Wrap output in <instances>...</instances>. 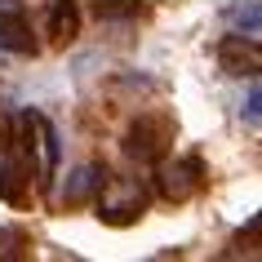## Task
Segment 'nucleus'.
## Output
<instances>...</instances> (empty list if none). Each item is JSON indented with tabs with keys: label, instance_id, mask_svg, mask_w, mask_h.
I'll return each instance as SVG.
<instances>
[{
	"label": "nucleus",
	"instance_id": "f257e3e1",
	"mask_svg": "<svg viewBox=\"0 0 262 262\" xmlns=\"http://www.w3.org/2000/svg\"><path fill=\"white\" fill-rule=\"evenodd\" d=\"M142 205H147V187L138 178H102V187H98V209L111 222L138 218Z\"/></svg>",
	"mask_w": 262,
	"mask_h": 262
},
{
	"label": "nucleus",
	"instance_id": "f03ea898",
	"mask_svg": "<svg viewBox=\"0 0 262 262\" xmlns=\"http://www.w3.org/2000/svg\"><path fill=\"white\" fill-rule=\"evenodd\" d=\"M0 49L36 54V36H31V18L23 9V0H0Z\"/></svg>",
	"mask_w": 262,
	"mask_h": 262
},
{
	"label": "nucleus",
	"instance_id": "7ed1b4c3",
	"mask_svg": "<svg viewBox=\"0 0 262 262\" xmlns=\"http://www.w3.org/2000/svg\"><path fill=\"white\" fill-rule=\"evenodd\" d=\"M218 58H222V71L227 76H258L262 71V45L249 40V36H227Z\"/></svg>",
	"mask_w": 262,
	"mask_h": 262
},
{
	"label": "nucleus",
	"instance_id": "20e7f679",
	"mask_svg": "<svg viewBox=\"0 0 262 262\" xmlns=\"http://www.w3.org/2000/svg\"><path fill=\"white\" fill-rule=\"evenodd\" d=\"M45 27H49V40L54 45H71L76 31H80V9H76V0H54Z\"/></svg>",
	"mask_w": 262,
	"mask_h": 262
},
{
	"label": "nucleus",
	"instance_id": "39448f33",
	"mask_svg": "<svg viewBox=\"0 0 262 262\" xmlns=\"http://www.w3.org/2000/svg\"><path fill=\"white\" fill-rule=\"evenodd\" d=\"M195 173H200L195 160H178V165H169L165 173H160V195H169V200H187V195L195 191Z\"/></svg>",
	"mask_w": 262,
	"mask_h": 262
},
{
	"label": "nucleus",
	"instance_id": "423d86ee",
	"mask_svg": "<svg viewBox=\"0 0 262 262\" xmlns=\"http://www.w3.org/2000/svg\"><path fill=\"white\" fill-rule=\"evenodd\" d=\"M165 151V142L156 134V120H142L129 129V156H138V160H156V156Z\"/></svg>",
	"mask_w": 262,
	"mask_h": 262
},
{
	"label": "nucleus",
	"instance_id": "0eeeda50",
	"mask_svg": "<svg viewBox=\"0 0 262 262\" xmlns=\"http://www.w3.org/2000/svg\"><path fill=\"white\" fill-rule=\"evenodd\" d=\"M227 23L240 31H262V0H240L227 9Z\"/></svg>",
	"mask_w": 262,
	"mask_h": 262
},
{
	"label": "nucleus",
	"instance_id": "6e6552de",
	"mask_svg": "<svg viewBox=\"0 0 262 262\" xmlns=\"http://www.w3.org/2000/svg\"><path fill=\"white\" fill-rule=\"evenodd\" d=\"M98 187H102V169H98V165H89V169H80V173H76V182H71L67 200H84V195H94Z\"/></svg>",
	"mask_w": 262,
	"mask_h": 262
},
{
	"label": "nucleus",
	"instance_id": "1a4fd4ad",
	"mask_svg": "<svg viewBox=\"0 0 262 262\" xmlns=\"http://www.w3.org/2000/svg\"><path fill=\"white\" fill-rule=\"evenodd\" d=\"M94 5V14H102V18H120V14H134L138 9V0H89Z\"/></svg>",
	"mask_w": 262,
	"mask_h": 262
},
{
	"label": "nucleus",
	"instance_id": "9d476101",
	"mask_svg": "<svg viewBox=\"0 0 262 262\" xmlns=\"http://www.w3.org/2000/svg\"><path fill=\"white\" fill-rule=\"evenodd\" d=\"M245 124H262V84H253L245 98Z\"/></svg>",
	"mask_w": 262,
	"mask_h": 262
}]
</instances>
